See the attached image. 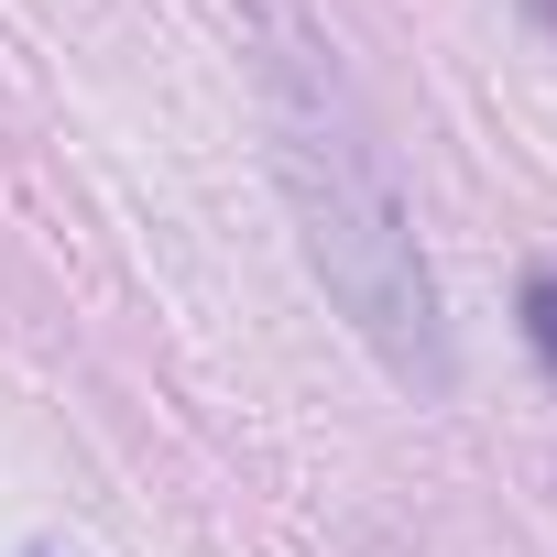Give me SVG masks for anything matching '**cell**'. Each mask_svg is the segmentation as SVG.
I'll return each instance as SVG.
<instances>
[{
  "label": "cell",
  "instance_id": "obj_1",
  "mask_svg": "<svg viewBox=\"0 0 557 557\" xmlns=\"http://www.w3.org/2000/svg\"><path fill=\"white\" fill-rule=\"evenodd\" d=\"M262 12V121H273V175H285L296 240L318 262L329 307L350 318V339L405 383V394H448V318H437V273L416 251V208L394 186V153L372 143V110L350 88V66L329 55V34L296 0H251Z\"/></svg>",
  "mask_w": 557,
  "mask_h": 557
},
{
  "label": "cell",
  "instance_id": "obj_2",
  "mask_svg": "<svg viewBox=\"0 0 557 557\" xmlns=\"http://www.w3.org/2000/svg\"><path fill=\"white\" fill-rule=\"evenodd\" d=\"M524 339H535V361L557 372V273H535V285H524Z\"/></svg>",
  "mask_w": 557,
  "mask_h": 557
}]
</instances>
